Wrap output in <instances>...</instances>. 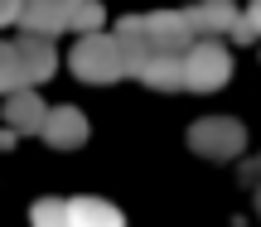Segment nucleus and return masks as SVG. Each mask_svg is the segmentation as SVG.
<instances>
[{
  "instance_id": "obj_1",
  "label": "nucleus",
  "mask_w": 261,
  "mask_h": 227,
  "mask_svg": "<svg viewBox=\"0 0 261 227\" xmlns=\"http://www.w3.org/2000/svg\"><path fill=\"white\" fill-rule=\"evenodd\" d=\"M68 68H73L83 82H116V77H126L121 68V48H116L112 34H83L73 44V53H68Z\"/></svg>"
},
{
  "instance_id": "obj_2",
  "label": "nucleus",
  "mask_w": 261,
  "mask_h": 227,
  "mask_svg": "<svg viewBox=\"0 0 261 227\" xmlns=\"http://www.w3.org/2000/svg\"><path fill=\"white\" fill-rule=\"evenodd\" d=\"M242 145H247V131L232 116H203V121L189 126V150L203 155V160H237Z\"/></svg>"
},
{
  "instance_id": "obj_3",
  "label": "nucleus",
  "mask_w": 261,
  "mask_h": 227,
  "mask_svg": "<svg viewBox=\"0 0 261 227\" xmlns=\"http://www.w3.org/2000/svg\"><path fill=\"white\" fill-rule=\"evenodd\" d=\"M232 77V58L218 39H198L184 53V87L189 92H218V87Z\"/></svg>"
},
{
  "instance_id": "obj_4",
  "label": "nucleus",
  "mask_w": 261,
  "mask_h": 227,
  "mask_svg": "<svg viewBox=\"0 0 261 227\" xmlns=\"http://www.w3.org/2000/svg\"><path fill=\"white\" fill-rule=\"evenodd\" d=\"M83 10V0H24L19 5V34H63L73 29V15Z\"/></svg>"
},
{
  "instance_id": "obj_5",
  "label": "nucleus",
  "mask_w": 261,
  "mask_h": 227,
  "mask_svg": "<svg viewBox=\"0 0 261 227\" xmlns=\"http://www.w3.org/2000/svg\"><path fill=\"white\" fill-rule=\"evenodd\" d=\"M184 19L194 29V39H218V34H232L242 15L232 0H194V5H184Z\"/></svg>"
},
{
  "instance_id": "obj_6",
  "label": "nucleus",
  "mask_w": 261,
  "mask_h": 227,
  "mask_svg": "<svg viewBox=\"0 0 261 227\" xmlns=\"http://www.w3.org/2000/svg\"><path fill=\"white\" fill-rule=\"evenodd\" d=\"M39 135H44L54 150H77V145L87 140V116L77 111V106H48Z\"/></svg>"
},
{
  "instance_id": "obj_7",
  "label": "nucleus",
  "mask_w": 261,
  "mask_h": 227,
  "mask_svg": "<svg viewBox=\"0 0 261 227\" xmlns=\"http://www.w3.org/2000/svg\"><path fill=\"white\" fill-rule=\"evenodd\" d=\"M15 58H19V68H24V82L29 87L44 82V77H54V68H58L54 39H44V34H19L15 39Z\"/></svg>"
},
{
  "instance_id": "obj_8",
  "label": "nucleus",
  "mask_w": 261,
  "mask_h": 227,
  "mask_svg": "<svg viewBox=\"0 0 261 227\" xmlns=\"http://www.w3.org/2000/svg\"><path fill=\"white\" fill-rule=\"evenodd\" d=\"M5 126H10V135H39L44 131V116H48V106L39 102V92H10L5 97Z\"/></svg>"
},
{
  "instance_id": "obj_9",
  "label": "nucleus",
  "mask_w": 261,
  "mask_h": 227,
  "mask_svg": "<svg viewBox=\"0 0 261 227\" xmlns=\"http://www.w3.org/2000/svg\"><path fill=\"white\" fill-rule=\"evenodd\" d=\"M68 227H126V218L102 198H68Z\"/></svg>"
},
{
  "instance_id": "obj_10",
  "label": "nucleus",
  "mask_w": 261,
  "mask_h": 227,
  "mask_svg": "<svg viewBox=\"0 0 261 227\" xmlns=\"http://www.w3.org/2000/svg\"><path fill=\"white\" fill-rule=\"evenodd\" d=\"M140 82L155 87V92H179L184 87V58H150Z\"/></svg>"
},
{
  "instance_id": "obj_11",
  "label": "nucleus",
  "mask_w": 261,
  "mask_h": 227,
  "mask_svg": "<svg viewBox=\"0 0 261 227\" xmlns=\"http://www.w3.org/2000/svg\"><path fill=\"white\" fill-rule=\"evenodd\" d=\"M24 68H19V58H15V44H0V92H24Z\"/></svg>"
},
{
  "instance_id": "obj_12",
  "label": "nucleus",
  "mask_w": 261,
  "mask_h": 227,
  "mask_svg": "<svg viewBox=\"0 0 261 227\" xmlns=\"http://www.w3.org/2000/svg\"><path fill=\"white\" fill-rule=\"evenodd\" d=\"M29 227H68V203L63 198H39L29 213Z\"/></svg>"
},
{
  "instance_id": "obj_13",
  "label": "nucleus",
  "mask_w": 261,
  "mask_h": 227,
  "mask_svg": "<svg viewBox=\"0 0 261 227\" xmlns=\"http://www.w3.org/2000/svg\"><path fill=\"white\" fill-rule=\"evenodd\" d=\"M256 34H261V0H252V10H247V15L237 19V29H232L237 44H252Z\"/></svg>"
},
{
  "instance_id": "obj_14",
  "label": "nucleus",
  "mask_w": 261,
  "mask_h": 227,
  "mask_svg": "<svg viewBox=\"0 0 261 227\" xmlns=\"http://www.w3.org/2000/svg\"><path fill=\"white\" fill-rule=\"evenodd\" d=\"M73 29L77 34H97V29H102V5H97V0H83V10L73 15Z\"/></svg>"
},
{
  "instance_id": "obj_15",
  "label": "nucleus",
  "mask_w": 261,
  "mask_h": 227,
  "mask_svg": "<svg viewBox=\"0 0 261 227\" xmlns=\"http://www.w3.org/2000/svg\"><path fill=\"white\" fill-rule=\"evenodd\" d=\"M19 5L24 0H0V24H19Z\"/></svg>"
},
{
  "instance_id": "obj_16",
  "label": "nucleus",
  "mask_w": 261,
  "mask_h": 227,
  "mask_svg": "<svg viewBox=\"0 0 261 227\" xmlns=\"http://www.w3.org/2000/svg\"><path fill=\"white\" fill-rule=\"evenodd\" d=\"M247 174H252V179H256V174H261V160H256V164H252V169H247Z\"/></svg>"
},
{
  "instance_id": "obj_17",
  "label": "nucleus",
  "mask_w": 261,
  "mask_h": 227,
  "mask_svg": "<svg viewBox=\"0 0 261 227\" xmlns=\"http://www.w3.org/2000/svg\"><path fill=\"white\" fill-rule=\"evenodd\" d=\"M256 213H261V184H256Z\"/></svg>"
}]
</instances>
